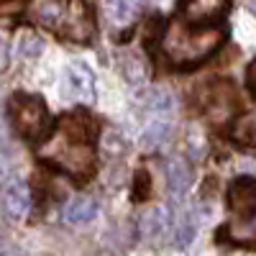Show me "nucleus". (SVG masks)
I'll list each match as a JSON object with an SVG mask.
<instances>
[{
	"label": "nucleus",
	"mask_w": 256,
	"mask_h": 256,
	"mask_svg": "<svg viewBox=\"0 0 256 256\" xmlns=\"http://www.w3.org/2000/svg\"><path fill=\"white\" fill-rule=\"evenodd\" d=\"M98 123L88 113H67L59 120L56 134L41 146V159L64 169L74 177H90L95 172V152L92 138Z\"/></svg>",
	"instance_id": "1"
},
{
	"label": "nucleus",
	"mask_w": 256,
	"mask_h": 256,
	"mask_svg": "<svg viewBox=\"0 0 256 256\" xmlns=\"http://www.w3.org/2000/svg\"><path fill=\"white\" fill-rule=\"evenodd\" d=\"M223 41V28H190L184 20H169L162 34V54L172 67H192L208 59Z\"/></svg>",
	"instance_id": "2"
},
{
	"label": "nucleus",
	"mask_w": 256,
	"mask_h": 256,
	"mask_svg": "<svg viewBox=\"0 0 256 256\" xmlns=\"http://www.w3.org/2000/svg\"><path fill=\"white\" fill-rule=\"evenodd\" d=\"M230 223L226 226V236L238 244L256 248V180L241 177L228 187Z\"/></svg>",
	"instance_id": "3"
},
{
	"label": "nucleus",
	"mask_w": 256,
	"mask_h": 256,
	"mask_svg": "<svg viewBox=\"0 0 256 256\" xmlns=\"http://www.w3.org/2000/svg\"><path fill=\"white\" fill-rule=\"evenodd\" d=\"M10 118H13V128L28 141L44 136L49 128V110L44 100L36 95H16L10 100Z\"/></svg>",
	"instance_id": "4"
},
{
	"label": "nucleus",
	"mask_w": 256,
	"mask_h": 256,
	"mask_svg": "<svg viewBox=\"0 0 256 256\" xmlns=\"http://www.w3.org/2000/svg\"><path fill=\"white\" fill-rule=\"evenodd\" d=\"M230 0H182L180 13L187 26H198V28H212V24L228 13Z\"/></svg>",
	"instance_id": "5"
},
{
	"label": "nucleus",
	"mask_w": 256,
	"mask_h": 256,
	"mask_svg": "<svg viewBox=\"0 0 256 256\" xmlns=\"http://www.w3.org/2000/svg\"><path fill=\"white\" fill-rule=\"evenodd\" d=\"M205 110L210 116L212 123H228L236 113V88L230 82H216L208 88V95H205Z\"/></svg>",
	"instance_id": "6"
},
{
	"label": "nucleus",
	"mask_w": 256,
	"mask_h": 256,
	"mask_svg": "<svg viewBox=\"0 0 256 256\" xmlns=\"http://www.w3.org/2000/svg\"><path fill=\"white\" fill-rule=\"evenodd\" d=\"M59 34H64L72 41H88L92 36V13L84 6V0H67Z\"/></svg>",
	"instance_id": "7"
},
{
	"label": "nucleus",
	"mask_w": 256,
	"mask_h": 256,
	"mask_svg": "<svg viewBox=\"0 0 256 256\" xmlns=\"http://www.w3.org/2000/svg\"><path fill=\"white\" fill-rule=\"evenodd\" d=\"M0 208H3V212L10 220H24L31 210V190L20 182L8 184L3 190V195H0Z\"/></svg>",
	"instance_id": "8"
},
{
	"label": "nucleus",
	"mask_w": 256,
	"mask_h": 256,
	"mask_svg": "<svg viewBox=\"0 0 256 256\" xmlns=\"http://www.w3.org/2000/svg\"><path fill=\"white\" fill-rule=\"evenodd\" d=\"M62 95L64 98H88L92 95V74L84 64L67 67L62 77Z\"/></svg>",
	"instance_id": "9"
},
{
	"label": "nucleus",
	"mask_w": 256,
	"mask_h": 256,
	"mask_svg": "<svg viewBox=\"0 0 256 256\" xmlns=\"http://www.w3.org/2000/svg\"><path fill=\"white\" fill-rule=\"evenodd\" d=\"M166 184H169V192L177 198H182L184 192L190 190L192 184V166L187 159L182 156H174L166 162Z\"/></svg>",
	"instance_id": "10"
},
{
	"label": "nucleus",
	"mask_w": 256,
	"mask_h": 256,
	"mask_svg": "<svg viewBox=\"0 0 256 256\" xmlns=\"http://www.w3.org/2000/svg\"><path fill=\"white\" fill-rule=\"evenodd\" d=\"M98 216V200L90 198V195H82V198H74L64 205V220L72 223V226H80V223H88Z\"/></svg>",
	"instance_id": "11"
},
{
	"label": "nucleus",
	"mask_w": 256,
	"mask_h": 256,
	"mask_svg": "<svg viewBox=\"0 0 256 256\" xmlns=\"http://www.w3.org/2000/svg\"><path fill=\"white\" fill-rule=\"evenodd\" d=\"M166 226H169V212L164 208H152V210L141 212V218H138V233L148 241L159 238L166 230Z\"/></svg>",
	"instance_id": "12"
},
{
	"label": "nucleus",
	"mask_w": 256,
	"mask_h": 256,
	"mask_svg": "<svg viewBox=\"0 0 256 256\" xmlns=\"http://www.w3.org/2000/svg\"><path fill=\"white\" fill-rule=\"evenodd\" d=\"M169 136H172V126L164 123V120H156L152 126H146L144 128V134H141V146L146 148V152H152V148H159L169 141Z\"/></svg>",
	"instance_id": "13"
},
{
	"label": "nucleus",
	"mask_w": 256,
	"mask_h": 256,
	"mask_svg": "<svg viewBox=\"0 0 256 256\" xmlns=\"http://www.w3.org/2000/svg\"><path fill=\"white\" fill-rule=\"evenodd\" d=\"M64 10H67V0H46V3L36 10V18H38L44 26L59 31L62 18H64Z\"/></svg>",
	"instance_id": "14"
},
{
	"label": "nucleus",
	"mask_w": 256,
	"mask_h": 256,
	"mask_svg": "<svg viewBox=\"0 0 256 256\" xmlns=\"http://www.w3.org/2000/svg\"><path fill=\"white\" fill-rule=\"evenodd\" d=\"M118 67H120L123 77L131 82V84H138V82L146 80V64H144L136 54H123V56L118 59Z\"/></svg>",
	"instance_id": "15"
},
{
	"label": "nucleus",
	"mask_w": 256,
	"mask_h": 256,
	"mask_svg": "<svg viewBox=\"0 0 256 256\" xmlns=\"http://www.w3.org/2000/svg\"><path fill=\"white\" fill-rule=\"evenodd\" d=\"M233 138L244 146H256V113H246L233 126Z\"/></svg>",
	"instance_id": "16"
},
{
	"label": "nucleus",
	"mask_w": 256,
	"mask_h": 256,
	"mask_svg": "<svg viewBox=\"0 0 256 256\" xmlns=\"http://www.w3.org/2000/svg\"><path fill=\"white\" fill-rule=\"evenodd\" d=\"M174 95L169 92L166 88H154L152 92H148V98H146V108L152 110V113H169L174 108Z\"/></svg>",
	"instance_id": "17"
},
{
	"label": "nucleus",
	"mask_w": 256,
	"mask_h": 256,
	"mask_svg": "<svg viewBox=\"0 0 256 256\" xmlns=\"http://www.w3.org/2000/svg\"><path fill=\"white\" fill-rule=\"evenodd\" d=\"M16 49H18L20 56H36V54H41V49H44V41H41L34 31H20Z\"/></svg>",
	"instance_id": "18"
},
{
	"label": "nucleus",
	"mask_w": 256,
	"mask_h": 256,
	"mask_svg": "<svg viewBox=\"0 0 256 256\" xmlns=\"http://www.w3.org/2000/svg\"><path fill=\"white\" fill-rule=\"evenodd\" d=\"M108 16L116 24H128L136 16V8L131 0H108Z\"/></svg>",
	"instance_id": "19"
},
{
	"label": "nucleus",
	"mask_w": 256,
	"mask_h": 256,
	"mask_svg": "<svg viewBox=\"0 0 256 256\" xmlns=\"http://www.w3.org/2000/svg\"><path fill=\"white\" fill-rule=\"evenodd\" d=\"M192 238H195V223H190V220L180 223V226L172 230V244H174L177 248L190 246V244H192Z\"/></svg>",
	"instance_id": "20"
},
{
	"label": "nucleus",
	"mask_w": 256,
	"mask_h": 256,
	"mask_svg": "<svg viewBox=\"0 0 256 256\" xmlns=\"http://www.w3.org/2000/svg\"><path fill=\"white\" fill-rule=\"evenodd\" d=\"M102 144H105V148H108V156L113 154V156H118L123 148H126V144L120 141V136L116 134V131H110V134H105V138H102Z\"/></svg>",
	"instance_id": "21"
},
{
	"label": "nucleus",
	"mask_w": 256,
	"mask_h": 256,
	"mask_svg": "<svg viewBox=\"0 0 256 256\" xmlns=\"http://www.w3.org/2000/svg\"><path fill=\"white\" fill-rule=\"evenodd\" d=\"M248 88H251V92L256 95V62L248 67Z\"/></svg>",
	"instance_id": "22"
},
{
	"label": "nucleus",
	"mask_w": 256,
	"mask_h": 256,
	"mask_svg": "<svg viewBox=\"0 0 256 256\" xmlns=\"http://www.w3.org/2000/svg\"><path fill=\"white\" fill-rule=\"evenodd\" d=\"M3 123H6V116H3V110H0V144H6V141H8V136H6L8 128H6Z\"/></svg>",
	"instance_id": "23"
},
{
	"label": "nucleus",
	"mask_w": 256,
	"mask_h": 256,
	"mask_svg": "<svg viewBox=\"0 0 256 256\" xmlns=\"http://www.w3.org/2000/svg\"><path fill=\"white\" fill-rule=\"evenodd\" d=\"M6 62H8V49H6L3 41H0V70L6 67Z\"/></svg>",
	"instance_id": "24"
},
{
	"label": "nucleus",
	"mask_w": 256,
	"mask_h": 256,
	"mask_svg": "<svg viewBox=\"0 0 256 256\" xmlns=\"http://www.w3.org/2000/svg\"><path fill=\"white\" fill-rule=\"evenodd\" d=\"M98 256H113V254H108V251H102V254H98Z\"/></svg>",
	"instance_id": "25"
}]
</instances>
